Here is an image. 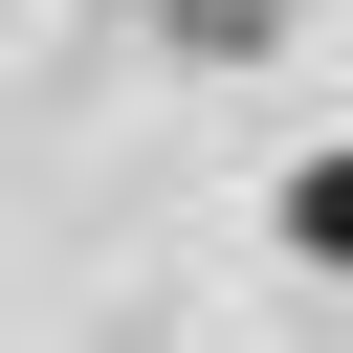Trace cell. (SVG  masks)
Returning <instances> with one entry per match:
<instances>
[{
	"mask_svg": "<svg viewBox=\"0 0 353 353\" xmlns=\"http://www.w3.org/2000/svg\"><path fill=\"white\" fill-rule=\"evenodd\" d=\"M265 22H287V0H176V44H265Z\"/></svg>",
	"mask_w": 353,
	"mask_h": 353,
	"instance_id": "2",
	"label": "cell"
},
{
	"mask_svg": "<svg viewBox=\"0 0 353 353\" xmlns=\"http://www.w3.org/2000/svg\"><path fill=\"white\" fill-rule=\"evenodd\" d=\"M287 243H309V265H353V154H287Z\"/></svg>",
	"mask_w": 353,
	"mask_h": 353,
	"instance_id": "1",
	"label": "cell"
}]
</instances>
